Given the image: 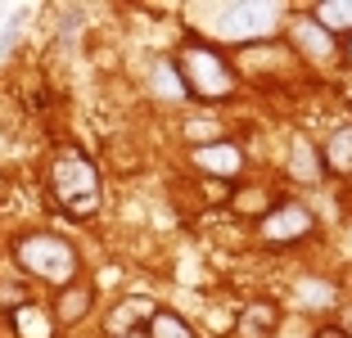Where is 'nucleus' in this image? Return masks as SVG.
I'll list each match as a JSON object with an SVG mask.
<instances>
[{"mask_svg": "<svg viewBox=\"0 0 352 338\" xmlns=\"http://www.w3.org/2000/svg\"><path fill=\"white\" fill-rule=\"evenodd\" d=\"M50 199H54V207H63V212L77 216V221L95 216L100 203H104L100 167H95L82 149H63L50 163Z\"/></svg>", "mask_w": 352, "mask_h": 338, "instance_id": "obj_1", "label": "nucleus"}, {"mask_svg": "<svg viewBox=\"0 0 352 338\" xmlns=\"http://www.w3.org/2000/svg\"><path fill=\"white\" fill-rule=\"evenodd\" d=\"M176 72H181V86H186L190 100H230L239 86L235 68H230V59L217 50V45L199 41V36H190L186 45H181V54H176Z\"/></svg>", "mask_w": 352, "mask_h": 338, "instance_id": "obj_2", "label": "nucleus"}, {"mask_svg": "<svg viewBox=\"0 0 352 338\" xmlns=\"http://www.w3.org/2000/svg\"><path fill=\"white\" fill-rule=\"evenodd\" d=\"M14 262H19L28 275L45 280V284H59V289L73 284L77 271H82L77 248L63 235H54V230H32V235H23L19 244H14Z\"/></svg>", "mask_w": 352, "mask_h": 338, "instance_id": "obj_3", "label": "nucleus"}, {"mask_svg": "<svg viewBox=\"0 0 352 338\" xmlns=\"http://www.w3.org/2000/svg\"><path fill=\"white\" fill-rule=\"evenodd\" d=\"M276 23H280V5H258V0L221 5L217 10V36L230 45H258V41H271Z\"/></svg>", "mask_w": 352, "mask_h": 338, "instance_id": "obj_4", "label": "nucleus"}, {"mask_svg": "<svg viewBox=\"0 0 352 338\" xmlns=\"http://www.w3.org/2000/svg\"><path fill=\"white\" fill-rule=\"evenodd\" d=\"M311 230H316L311 207L294 203V199H280V203H271L267 212L258 216V235L267 239V244H298V239H307Z\"/></svg>", "mask_w": 352, "mask_h": 338, "instance_id": "obj_5", "label": "nucleus"}, {"mask_svg": "<svg viewBox=\"0 0 352 338\" xmlns=\"http://www.w3.org/2000/svg\"><path fill=\"white\" fill-rule=\"evenodd\" d=\"M289 45H294V50H298L307 63H334V59L343 54L339 36H330V32L311 19V14H298V19L289 23Z\"/></svg>", "mask_w": 352, "mask_h": 338, "instance_id": "obj_6", "label": "nucleus"}, {"mask_svg": "<svg viewBox=\"0 0 352 338\" xmlns=\"http://www.w3.org/2000/svg\"><path fill=\"white\" fill-rule=\"evenodd\" d=\"M195 167L199 172H208V181H239V172H244V149H239L235 140H208L195 149Z\"/></svg>", "mask_w": 352, "mask_h": 338, "instance_id": "obj_7", "label": "nucleus"}, {"mask_svg": "<svg viewBox=\"0 0 352 338\" xmlns=\"http://www.w3.org/2000/svg\"><path fill=\"white\" fill-rule=\"evenodd\" d=\"M95 307V289L86 284V280H73V284H63L59 293H54V325H77V320H86V311Z\"/></svg>", "mask_w": 352, "mask_h": 338, "instance_id": "obj_8", "label": "nucleus"}, {"mask_svg": "<svg viewBox=\"0 0 352 338\" xmlns=\"http://www.w3.org/2000/svg\"><path fill=\"white\" fill-rule=\"evenodd\" d=\"M154 302L149 297H122L113 311H109V320H104V334L109 338H126L135 325H149V316H154Z\"/></svg>", "mask_w": 352, "mask_h": 338, "instance_id": "obj_9", "label": "nucleus"}, {"mask_svg": "<svg viewBox=\"0 0 352 338\" xmlns=\"http://www.w3.org/2000/svg\"><path fill=\"white\" fill-rule=\"evenodd\" d=\"M276 329H280V307L271 302V297L249 302L244 316H239V338H271Z\"/></svg>", "mask_w": 352, "mask_h": 338, "instance_id": "obj_10", "label": "nucleus"}, {"mask_svg": "<svg viewBox=\"0 0 352 338\" xmlns=\"http://www.w3.org/2000/svg\"><path fill=\"white\" fill-rule=\"evenodd\" d=\"M321 172H325L321 149L298 135V140H294V149H289V176H294V181H302V185H316V181H321Z\"/></svg>", "mask_w": 352, "mask_h": 338, "instance_id": "obj_11", "label": "nucleus"}, {"mask_svg": "<svg viewBox=\"0 0 352 338\" xmlns=\"http://www.w3.org/2000/svg\"><path fill=\"white\" fill-rule=\"evenodd\" d=\"M311 19L330 36H352V0H321V5H311Z\"/></svg>", "mask_w": 352, "mask_h": 338, "instance_id": "obj_12", "label": "nucleus"}, {"mask_svg": "<svg viewBox=\"0 0 352 338\" xmlns=\"http://www.w3.org/2000/svg\"><path fill=\"white\" fill-rule=\"evenodd\" d=\"M321 163L339 176H352V126H339V131L321 144Z\"/></svg>", "mask_w": 352, "mask_h": 338, "instance_id": "obj_13", "label": "nucleus"}, {"mask_svg": "<svg viewBox=\"0 0 352 338\" xmlns=\"http://www.w3.org/2000/svg\"><path fill=\"white\" fill-rule=\"evenodd\" d=\"M14 329H19V338H54V320L32 302L14 311Z\"/></svg>", "mask_w": 352, "mask_h": 338, "instance_id": "obj_14", "label": "nucleus"}, {"mask_svg": "<svg viewBox=\"0 0 352 338\" xmlns=\"http://www.w3.org/2000/svg\"><path fill=\"white\" fill-rule=\"evenodd\" d=\"M149 338H199L195 329H190V320H181L176 311H167V307H158L154 316H149Z\"/></svg>", "mask_w": 352, "mask_h": 338, "instance_id": "obj_15", "label": "nucleus"}, {"mask_svg": "<svg viewBox=\"0 0 352 338\" xmlns=\"http://www.w3.org/2000/svg\"><path fill=\"white\" fill-rule=\"evenodd\" d=\"M154 86H158L163 95H172V100H176V95H186V86H181V72H176V63H167V59L154 68Z\"/></svg>", "mask_w": 352, "mask_h": 338, "instance_id": "obj_16", "label": "nucleus"}, {"mask_svg": "<svg viewBox=\"0 0 352 338\" xmlns=\"http://www.w3.org/2000/svg\"><path fill=\"white\" fill-rule=\"evenodd\" d=\"M302 297H307V302H325V307H330V302H334V289L325 284V280H302Z\"/></svg>", "mask_w": 352, "mask_h": 338, "instance_id": "obj_17", "label": "nucleus"}, {"mask_svg": "<svg viewBox=\"0 0 352 338\" xmlns=\"http://www.w3.org/2000/svg\"><path fill=\"white\" fill-rule=\"evenodd\" d=\"M316 338H348V329H339V325H321V329H316Z\"/></svg>", "mask_w": 352, "mask_h": 338, "instance_id": "obj_18", "label": "nucleus"}, {"mask_svg": "<svg viewBox=\"0 0 352 338\" xmlns=\"http://www.w3.org/2000/svg\"><path fill=\"white\" fill-rule=\"evenodd\" d=\"M343 59H348V63H352V36H348V45H343Z\"/></svg>", "mask_w": 352, "mask_h": 338, "instance_id": "obj_19", "label": "nucleus"}, {"mask_svg": "<svg viewBox=\"0 0 352 338\" xmlns=\"http://www.w3.org/2000/svg\"><path fill=\"white\" fill-rule=\"evenodd\" d=\"M5 194H10V185H5V176H0V199H5Z\"/></svg>", "mask_w": 352, "mask_h": 338, "instance_id": "obj_20", "label": "nucleus"}, {"mask_svg": "<svg viewBox=\"0 0 352 338\" xmlns=\"http://www.w3.org/2000/svg\"><path fill=\"white\" fill-rule=\"evenodd\" d=\"M348 338H352V329H348Z\"/></svg>", "mask_w": 352, "mask_h": 338, "instance_id": "obj_21", "label": "nucleus"}]
</instances>
